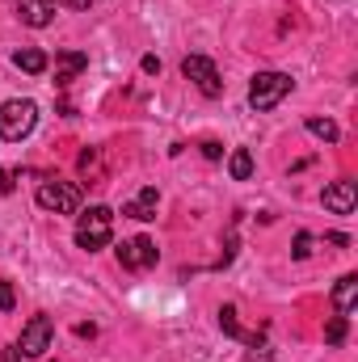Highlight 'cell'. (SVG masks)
<instances>
[{
	"instance_id": "6da1fadb",
	"label": "cell",
	"mask_w": 358,
	"mask_h": 362,
	"mask_svg": "<svg viewBox=\"0 0 358 362\" xmlns=\"http://www.w3.org/2000/svg\"><path fill=\"white\" fill-rule=\"evenodd\" d=\"M34 127H38V105L30 97H13V101L0 105V139L21 144Z\"/></svg>"
},
{
	"instance_id": "7a4b0ae2",
	"label": "cell",
	"mask_w": 358,
	"mask_h": 362,
	"mask_svg": "<svg viewBox=\"0 0 358 362\" xmlns=\"http://www.w3.org/2000/svg\"><path fill=\"white\" fill-rule=\"evenodd\" d=\"M110 236H114V211H110V206H89V211L76 219V245H81L85 253L105 249Z\"/></svg>"
},
{
	"instance_id": "3957f363",
	"label": "cell",
	"mask_w": 358,
	"mask_h": 362,
	"mask_svg": "<svg viewBox=\"0 0 358 362\" xmlns=\"http://www.w3.org/2000/svg\"><path fill=\"white\" fill-rule=\"evenodd\" d=\"M291 89H295V81H291L287 72H258V76L249 81V105H253L258 114H266V110H274Z\"/></svg>"
},
{
	"instance_id": "277c9868",
	"label": "cell",
	"mask_w": 358,
	"mask_h": 362,
	"mask_svg": "<svg viewBox=\"0 0 358 362\" xmlns=\"http://www.w3.org/2000/svg\"><path fill=\"white\" fill-rule=\"evenodd\" d=\"M38 206L55 215H76L81 211V189L72 181H42L38 185Z\"/></svg>"
},
{
	"instance_id": "5b68a950",
	"label": "cell",
	"mask_w": 358,
	"mask_h": 362,
	"mask_svg": "<svg viewBox=\"0 0 358 362\" xmlns=\"http://www.w3.org/2000/svg\"><path fill=\"white\" fill-rule=\"evenodd\" d=\"M181 76L202 93V97H219L224 93V81H219V68L207 59V55H185L181 59Z\"/></svg>"
},
{
	"instance_id": "8992f818",
	"label": "cell",
	"mask_w": 358,
	"mask_h": 362,
	"mask_svg": "<svg viewBox=\"0 0 358 362\" xmlns=\"http://www.w3.org/2000/svg\"><path fill=\"white\" fill-rule=\"evenodd\" d=\"M51 337H55V325H51V316H30L25 320V329H21V341H17V350L25 354V358H42L47 350H51Z\"/></svg>"
},
{
	"instance_id": "52a82bcc",
	"label": "cell",
	"mask_w": 358,
	"mask_h": 362,
	"mask_svg": "<svg viewBox=\"0 0 358 362\" xmlns=\"http://www.w3.org/2000/svg\"><path fill=\"white\" fill-rule=\"evenodd\" d=\"M118 262H122V270H148V266H156V245L148 236L122 240L118 245Z\"/></svg>"
},
{
	"instance_id": "ba28073f",
	"label": "cell",
	"mask_w": 358,
	"mask_h": 362,
	"mask_svg": "<svg viewBox=\"0 0 358 362\" xmlns=\"http://www.w3.org/2000/svg\"><path fill=\"white\" fill-rule=\"evenodd\" d=\"M321 202H325V211H329V215H350V211L358 206V185L350 177L333 181V185H325Z\"/></svg>"
},
{
	"instance_id": "9c48e42d",
	"label": "cell",
	"mask_w": 358,
	"mask_h": 362,
	"mask_svg": "<svg viewBox=\"0 0 358 362\" xmlns=\"http://www.w3.org/2000/svg\"><path fill=\"white\" fill-rule=\"evenodd\" d=\"M85 68H89V55H85V51H59V55H55V85L68 89Z\"/></svg>"
},
{
	"instance_id": "30bf717a",
	"label": "cell",
	"mask_w": 358,
	"mask_h": 362,
	"mask_svg": "<svg viewBox=\"0 0 358 362\" xmlns=\"http://www.w3.org/2000/svg\"><path fill=\"white\" fill-rule=\"evenodd\" d=\"M156 206H161V194H156V185H144L127 206H122V215H131V219H139V223H148V219H156Z\"/></svg>"
},
{
	"instance_id": "8fae6325",
	"label": "cell",
	"mask_w": 358,
	"mask_h": 362,
	"mask_svg": "<svg viewBox=\"0 0 358 362\" xmlns=\"http://www.w3.org/2000/svg\"><path fill=\"white\" fill-rule=\"evenodd\" d=\"M17 17H21L30 30H42V25H51V17H55V0H17Z\"/></svg>"
},
{
	"instance_id": "7c38bea8",
	"label": "cell",
	"mask_w": 358,
	"mask_h": 362,
	"mask_svg": "<svg viewBox=\"0 0 358 362\" xmlns=\"http://www.w3.org/2000/svg\"><path fill=\"white\" fill-rule=\"evenodd\" d=\"M354 303H358V274H342L337 286H333V308H337V316H350Z\"/></svg>"
},
{
	"instance_id": "4fadbf2b",
	"label": "cell",
	"mask_w": 358,
	"mask_h": 362,
	"mask_svg": "<svg viewBox=\"0 0 358 362\" xmlns=\"http://www.w3.org/2000/svg\"><path fill=\"white\" fill-rule=\"evenodd\" d=\"M219 329H224L228 337H236V341H245V346L262 350V337H258V333H245V329H241V320H236V308H232V303H224V308H219Z\"/></svg>"
},
{
	"instance_id": "5bb4252c",
	"label": "cell",
	"mask_w": 358,
	"mask_h": 362,
	"mask_svg": "<svg viewBox=\"0 0 358 362\" xmlns=\"http://www.w3.org/2000/svg\"><path fill=\"white\" fill-rule=\"evenodd\" d=\"M13 64H17L21 72H30V76H42V72L51 68L47 51H38V47H21V51H13Z\"/></svg>"
},
{
	"instance_id": "9a60e30c",
	"label": "cell",
	"mask_w": 358,
	"mask_h": 362,
	"mask_svg": "<svg viewBox=\"0 0 358 362\" xmlns=\"http://www.w3.org/2000/svg\"><path fill=\"white\" fill-rule=\"evenodd\" d=\"M228 173H232V181H249L253 177V152L249 148H236L228 156Z\"/></svg>"
},
{
	"instance_id": "2e32d148",
	"label": "cell",
	"mask_w": 358,
	"mask_h": 362,
	"mask_svg": "<svg viewBox=\"0 0 358 362\" xmlns=\"http://www.w3.org/2000/svg\"><path fill=\"white\" fill-rule=\"evenodd\" d=\"M308 131H312L316 139H325V144H337V139H342V131H337L333 118H308Z\"/></svg>"
},
{
	"instance_id": "e0dca14e",
	"label": "cell",
	"mask_w": 358,
	"mask_h": 362,
	"mask_svg": "<svg viewBox=\"0 0 358 362\" xmlns=\"http://www.w3.org/2000/svg\"><path fill=\"white\" fill-rule=\"evenodd\" d=\"M325 341H329V346H342V341H346V316H333V320L325 325Z\"/></svg>"
},
{
	"instance_id": "ac0fdd59",
	"label": "cell",
	"mask_w": 358,
	"mask_h": 362,
	"mask_svg": "<svg viewBox=\"0 0 358 362\" xmlns=\"http://www.w3.org/2000/svg\"><path fill=\"white\" fill-rule=\"evenodd\" d=\"M308 253H312V236H308V232H299V236H295V249H291V257H295V262H304Z\"/></svg>"
},
{
	"instance_id": "d6986e66",
	"label": "cell",
	"mask_w": 358,
	"mask_h": 362,
	"mask_svg": "<svg viewBox=\"0 0 358 362\" xmlns=\"http://www.w3.org/2000/svg\"><path fill=\"white\" fill-rule=\"evenodd\" d=\"M13 303H17V291H13V282L0 278V312H13Z\"/></svg>"
},
{
	"instance_id": "ffe728a7",
	"label": "cell",
	"mask_w": 358,
	"mask_h": 362,
	"mask_svg": "<svg viewBox=\"0 0 358 362\" xmlns=\"http://www.w3.org/2000/svg\"><path fill=\"white\" fill-rule=\"evenodd\" d=\"M13 185H17V173L13 169H0V194H13Z\"/></svg>"
},
{
	"instance_id": "44dd1931",
	"label": "cell",
	"mask_w": 358,
	"mask_h": 362,
	"mask_svg": "<svg viewBox=\"0 0 358 362\" xmlns=\"http://www.w3.org/2000/svg\"><path fill=\"white\" fill-rule=\"evenodd\" d=\"M202 156H207V160H219V156H224V144L207 139V144H202Z\"/></svg>"
},
{
	"instance_id": "7402d4cb",
	"label": "cell",
	"mask_w": 358,
	"mask_h": 362,
	"mask_svg": "<svg viewBox=\"0 0 358 362\" xmlns=\"http://www.w3.org/2000/svg\"><path fill=\"white\" fill-rule=\"evenodd\" d=\"M144 72L156 76V72H161V59H156V55H144Z\"/></svg>"
},
{
	"instance_id": "603a6c76",
	"label": "cell",
	"mask_w": 358,
	"mask_h": 362,
	"mask_svg": "<svg viewBox=\"0 0 358 362\" xmlns=\"http://www.w3.org/2000/svg\"><path fill=\"white\" fill-rule=\"evenodd\" d=\"M325 240H329V245H337V249H346V245H350V236H346V232H329Z\"/></svg>"
},
{
	"instance_id": "cb8c5ba5",
	"label": "cell",
	"mask_w": 358,
	"mask_h": 362,
	"mask_svg": "<svg viewBox=\"0 0 358 362\" xmlns=\"http://www.w3.org/2000/svg\"><path fill=\"white\" fill-rule=\"evenodd\" d=\"M0 362H21V350H17V346H8V350L0 354Z\"/></svg>"
},
{
	"instance_id": "d4e9b609",
	"label": "cell",
	"mask_w": 358,
	"mask_h": 362,
	"mask_svg": "<svg viewBox=\"0 0 358 362\" xmlns=\"http://www.w3.org/2000/svg\"><path fill=\"white\" fill-rule=\"evenodd\" d=\"M55 4H68V8H81V13H85L93 0H55Z\"/></svg>"
}]
</instances>
